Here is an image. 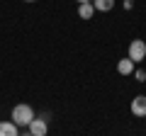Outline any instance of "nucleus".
Wrapping results in <instances>:
<instances>
[{
	"instance_id": "ddd939ff",
	"label": "nucleus",
	"mask_w": 146,
	"mask_h": 136,
	"mask_svg": "<svg viewBox=\"0 0 146 136\" xmlns=\"http://www.w3.org/2000/svg\"><path fill=\"white\" fill-rule=\"evenodd\" d=\"M25 3H36V0H25Z\"/></svg>"
},
{
	"instance_id": "1a4fd4ad",
	"label": "nucleus",
	"mask_w": 146,
	"mask_h": 136,
	"mask_svg": "<svg viewBox=\"0 0 146 136\" xmlns=\"http://www.w3.org/2000/svg\"><path fill=\"white\" fill-rule=\"evenodd\" d=\"M134 78L139 80V83H144V80H146V71H141V68H136V71H134Z\"/></svg>"
},
{
	"instance_id": "39448f33",
	"label": "nucleus",
	"mask_w": 146,
	"mask_h": 136,
	"mask_svg": "<svg viewBox=\"0 0 146 136\" xmlns=\"http://www.w3.org/2000/svg\"><path fill=\"white\" fill-rule=\"evenodd\" d=\"M134 71L136 68H134V61H131V58H122V61L117 63V73L119 75H131Z\"/></svg>"
},
{
	"instance_id": "0eeeda50",
	"label": "nucleus",
	"mask_w": 146,
	"mask_h": 136,
	"mask_svg": "<svg viewBox=\"0 0 146 136\" xmlns=\"http://www.w3.org/2000/svg\"><path fill=\"white\" fill-rule=\"evenodd\" d=\"M78 15H80V20H93L95 5H93V3H80V5H78Z\"/></svg>"
},
{
	"instance_id": "f03ea898",
	"label": "nucleus",
	"mask_w": 146,
	"mask_h": 136,
	"mask_svg": "<svg viewBox=\"0 0 146 136\" xmlns=\"http://www.w3.org/2000/svg\"><path fill=\"white\" fill-rule=\"evenodd\" d=\"M129 58L134 63H139V61L146 58V42L144 39H134V42L129 44Z\"/></svg>"
},
{
	"instance_id": "20e7f679",
	"label": "nucleus",
	"mask_w": 146,
	"mask_h": 136,
	"mask_svg": "<svg viewBox=\"0 0 146 136\" xmlns=\"http://www.w3.org/2000/svg\"><path fill=\"white\" fill-rule=\"evenodd\" d=\"M131 114L134 117H146V95H139V97L131 100Z\"/></svg>"
},
{
	"instance_id": "423d86ee",
	"label": "nucleus",
	"mask_w": 146,
	"mask_h": 136,
	"mask_svg": "<svg viewBox=\"0 0 146 136\" xmlns=\"http://www.w3.org/2000/svg\"><path fill=\"white\" fill-rule=\"evenodd\" d=\"M0 136H20L15 121H0Z\"/></svg>"
},
{
	"instance_id": "6e6552de",
	"label": "nucleus",
	"mask_w": 146,
	"mask_h": 136,
	"mask_svg": "<svg viewBox=\"0 0 146 136\" xmlns=\"http://www.w3.org/2000/svg\"><path fill=\"white\" fill-rule=\"evenodd\" d=\"M93 5H95L98 12H110L115 7V0H93Z\"/></svg>"
},
{
	"instance_id": "9d476101",
	"label": "nucleus",
	"mask_w": 146,
	"mask_h": 136,
	"mask_svg": "<svg viewBox=\"0 0 146 136\" xmlns=\"http://www.w3.org/2000/svg\"><path fill=\"white\" fill-rule=\"evenodd\" d=\"M134 7V0H124V10H131Z\"/></svg>"
},
{
	"instance_id": "7ed1b4c3",
	"label": "nucleus",
	"mask_w": 146,
	"mask_h": 136,
	"mask_svg": "<svg viewBox=\"0 0 146 136\" xmlns=\"http://www.w3.org/2000/svg\"><path fill=\"white\" fill-rule=\"evenodd\" d=\"M29 131H32L34 136H46V131H49V121L44 119V117H42V119H36V117H34V119H32V124H29Z\"/></svg>"
},
{
	"instance_id": "9b49d317",
	"label": "nucleus",
	"mask_w": 146,
	"mask_h": 136,
	"mask_svg": "<svg viewBox=\"0 0 146 136\" xmlns=\"http://www.w3.org/2000/svg\"><path fill=\"white\" fill-rule=\"evenodd\" d=\"M20 136H34V134H32V131H29V134H20Z\"/></svg>"
},
{
	"instance_id": "f8f14e48",
	"label": "nucleus",
	"mask_w": 146,
	"mask_h": 136,
	"mask_svg": "<svg viewBox=\"0 0 146 136\" xmlns=\"http://www.w3.org/2000/svg\"><path fill=\"white\" fill-rule=\"evenodd\" d=\"M78 3H93V0H78Z\"/></svg>"
},
{
	"instance_id": "f257e3e1",
	"label": "nucleus",
	"mask_w": 146,
	"mask_h": 136,
	"mask_svg": "<svg viewBox=\"0 0 146 136\" xmlns=\"http://www.w3.org/2000/svg\"><path fill=\"white\" fill-rule=\"evenodd\" d=\"M32 119H34V110L29 105H15L12 107V121L17 126H29Z\"/></svg>"
}]
</instances>
